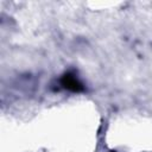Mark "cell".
Returning <instances> with one entry per match:
<instances>
[{
    "label": "cell",
    "instance_id": "1",
    "mask_svg": "<svg viewBox=\"0 0 152 152\" xmlns=\"http://www.w3.org/2000/svg\"><path fill=\"white\" fill-rule=\"evenodd\" d=\"M63 86L66 89H70L72 91H78L80 89H82V84L80 83V81L75 76L69 75V74L63 77Z\"/></svg>",
    "mask_w": 152,
    "mask_h": 152
}]
</instances>
